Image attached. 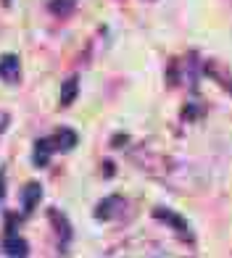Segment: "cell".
Instances as JSON below:
<instances>
[{"label": "cell", "instance_id": "1", "mask_svg": "<svg viewBox=\"0 0 232 258\" xmlns=\"http://www.w3.org/2000/svg\"><path fill=\"white\" fill-rule=\"evenodd\" d=\"M153 219H161V221H166V224H171L174 232H180L188 242H193V234H190L188 221H185L180 214H174V211H169V208H153Z\"/></svg>", "mask_w": 232, "mask_h": 258}, {"label": "cell", "instance_id": "7", "mask_svg": "<svg viewBox=\"0 0 232 258\" xmlns=\"http://www.w3.org/2000/svg\"><path fill=\"white\" fill-rule=\"evenodd\" d=\"M3 248H6V253L8 255H27L29 253V242L27 240H21L19 234L14 232V234H6V240H3Z\"/></svg>", "mask_w": 232, "mask_h": 258}, {"label": "cell", "instance_id": "5", "mask_svg": "<svg viewBox=\"0 0 232 258\" xmlns=\"http://www.w3.org/2000/svg\"><path fill=\"white\" fill-rule=\"evenodd\" d=\"M122 206H124V198L111 195V198H106V201H100V203H98V208H95V219L108 221V219H113L116 214H119L116 208H122Z\"/></svg>", "mask_w": 232, "mask_h": 258}, {"label": "cell", "instance_id": "13", "mask_svg": "<svg viewBox=\"0 0 232 258\" xmlns=\"http://www.w3.org/2000/svg\"><path fill=\"white\" fill-rule=\"evenodd\" d=\"M0 3H3V6H6V8H8V6H11V0H0Z\"/></svg>", "mask_w": 232, "mask_h": 258}, {"label": "cell", "instance_id": "9", "mask_svg": "<svg viewBox=\"0 0 232 258\" xmlns=\"http://www.w3.org/2000/svg\"><path fill=\"white\" fill-rule=\"evenodd\" d=\"M50 221L53 224H58V234H61V248H66L69 245V240H72V227H69V221H66V216L61 214V211H50Z\"/></svg>", "mask_w": 232, "mask_h": 258}, {"label": "cell", "instance_id": "3", "mask_svg": "<svg viewBox=\"0 0 232 258\" xmlns=\"http://www.w3.org/2000/svg\"><path fill=\"white\" fill-rule=\"evenodd\" d=\"M203 74L211 77V79H216V85H222V87H227V90L232 92V74H229L219 61H206V63H203Z\"/></svg>", "mask_w": 232, "mask_h": 258}, {"label": "cell", "instance_id": "2", "mask_svg": "<svg viewBox=\"0 0 232 258\" xmlns=\"http://www.w3.org/2000/svg\"><path fill=\"white\" fill-rule=\"evenodd\" d=\"M19 77H21V61H19V55H14V53L0 55V79H3L6 85H16Z\"/></svg>", "mask_w": 232, "mask_h": 258}, {"label": "cell", "instance_id": "11", "mask_svg": "<svg viewBox=\"0 0 232 258\" xmlns=\"http://www.w3.org/2000/svg\"><path fill=\"white\" fill-rule=\"evenodd\" d=\"M77 92H79V82L74 77L66 79L64 87H61V105H64V108H66V105H72V100L77 98Z\"/></svg>", "mask_w": 232, "mask_h": 258}, {"label": "cell", "instance_id": "8", "mask_svg": "<svg viewBox=\"0 0 232 258\" xmlns=\"http://www.w3.org/2000/svg\"><path fill=\"white\" fill-rule=\"evenodd\" d=\"M53 143L61 150H72L77 145V132H74V129H69V126H58L55 135H53Z\"/></svg>", "mask_w": 232, "mask_h": 258}, {"label": "cell", "instance_id": "4", "mask_svg": "<svg viewBox=\"0 0 232 258\" xmlns=\"http://www.w3.org/2000/svg\"><path fill=\"white\" fill-rule=\"evenodd\" d=\"M40 198H42V187L37 182H32V184H27L24 190H21V211H24V216L32 214L34 206L40 203Z\"/></svg>", "mask_w": 232, "mask_h": 258}, {"label": "cell", "instance_id": "12", "mask_svg": "<svg viewBox=\"0 0 232 258\" xmlns=\"http://www.w3.org/2000/svg\"><path fill=\"white\" fill-rule=\"evenodd\" d=\"M198 113H203V111H201V108H193V105H188V108H185V113H182V116H185V119H195V116H198Z\"/></svg>", "mask_w": 232, "mask_h": 258}, {"label": "cell", "instance_id": "6", "mask_svg": "<svg viewBox=\"0 0 232 258\" xmlns=\"http://www.w3.org/2000/svg\"><path fill=\"white\" fill-rule=\"evenodd\" d=\"M53 148H55V145L50 143V140H37V143H34V153H32V158H34V166H40V169L48 166Z\"/></svg>", "mask_w": 232, "mask_h": 258}, {"label": "cell", "instance_id": "10", "mask_svg": "<svg viewBox=\"0 0 232 258\" xmlns=\"http://www.w3.org/2000/svg\"><path fill=\"white\" fill-rule=\"evenodd\" d=\"M48 8H50V14H55L58 19H69L77 11V0H50Z\"/></svg>", "mask_w": 232, "mask_h": 258}]
</instances>
